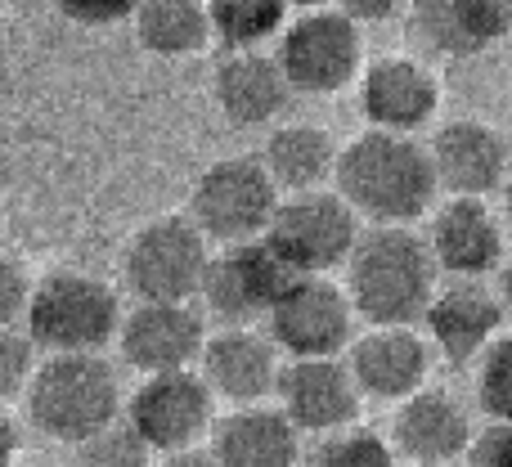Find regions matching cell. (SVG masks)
Returning <instances> with one entry per match:
<instances>
[{"label": "cell", "instance_id": "18", "mask_svg": "<svg viewBox=\"0 0 512 467\" xmlns=\"http://www.w3.org/2000/svg\"><path fill=\"white\" fill-rule=\"evenodd\" d=\"M216 108L225 113V122L234 126H274L292 104V81L283 72L279 54H225L221 68L212 77Z\"/></svg>", "mask_w": 512, "mask_h": 467}, {"label": "cell", "instance_id": "36", "mask_svg": "<svg viewBox=\"0 0 512 467\" xmlns=\"http://www.w3.org/2000/svg\"><path fill=\"white\" fill-rule=\"evenodd\" d=\"M346 14L360 23V18H387V14H396V5H342Z\"/></svg>", "mask_w": 512, "mask_h": 467}, {"label": "cell", "instance_id": "7", "mask_svg": "<svg viewBox=\"0 0 512 467\" xmlns=\"http://www.w3.org/2000/svg\"><path fill=\"white\" fill-rule=\"evenodd\" d=\"M265 243L297 279H324L328 270L351 261L360 243V216L346 207L342 194H328V189L288 194L265 230Z\"/></svg>", "mask_w": 512, "mask_h": 467}, {"label": "cell", "instance_id": "17", "mask_svg": "<svg viewBox=\"0 0 512 467\" xmlns=\"http://www.w3.org/2000/svg\"><path fill=\"white\" fill-rule=\"evenodd\" d=\"M504 324V301L477 279H454L450 288L436 292L427 310V337L450 364H472L499 342Z\"/></svg>", "mask_w": 512, "mask_h": 467}, {"label": "cell", "instance_id": "37", "mask_svg": "<svg viewBox=\"0 0 512 467\" xmlns=\"http://www.w3.org/2000/svg\"><path fill=\"white\" fill-rule=\"evenodd\" d=\"M499 301L512 310V256H508V265H504V274H499Z\"/></svg>", "mask_w": 512, "mask_h": 467}, {"label": "cell", "instance_id": "3", "mask_svg": "<svg viewBox=\"0 0 512 467\" xmlns=\"http://www.w3.org/2000/svg\"><path fill=\"white\" fill-rule=\"evenodd\" d=\"M27 418L50 441H95L122 418L117 369L104 355H50L27 387Z\"/></svg>", "mask_w": 512, "mask_h": 467}, {"label": "cell", "instance_id": "22", "mask_svg": "<svg viewBox=\"0 0 512 467\" xmlns=\"http://www.w3.org/2000/svg\"><path fill=\"white\" fill-rule=\"evenodd\" d=\"M512 32V0H423L414 5V36L432 54L472 59Z\"/></svg>", "mask_w": 512, "mask_h": 467}, {"label": "cell", "instance_id": "13", "mask_svg": "<svg viewBox=\"0 0 512 467\" xmlns=\"http://www.w3.org/2000/svg\"><path fill=\"white\" fill-rule=\"evenodd\" d=\"M279 409L301 436H333L360 418V387L342 360H292L279 378Z\"/></svg>", "mask_w": 512, "mask_h": 467}, {"label": "cell", "instance_id": "31", "mask_svg": "<svg viewBox=\"0 0 512 467\" xmlns=\"http://www.w3.org/2000/svg\"><path fill=\"white\" fill-rule=\"evenodd\" d=\"M36 283L27 279V270L9 256H0V328H14L18 319H27V301H32Z\"/></svg>", "mask_w": 512, "mask_h": 467}, {"label": "cell", "instance_id": "32", "mask_svg": "<svg viewBox=\"0 0 512 467\" xmlns=\"http://www.w3.org/2000/svg\"><path fill=\"white\" fill-rule=\"evenodd\" d=\"M468 467H512V423H490L472 441Z\"/></svg>", "mask_w": 512, "mask_h": 467}, {"label": "cell", "instance_id": "26", "mask_svg": "<svg viewBox=\"0 0 512 467\" xmlns=\"http://www.w3.org/2000/svg\"><path fill=\"white\" fill-rule=\"evenodd\" d=\"M207 9H212V36L230 54L261 50L274 32L283 36V27L292 23L288 5H279V0H216Z\"/></svg>", "mask_w": 512, "mask_h": 467}, {"label": "cell", "instance_id": "14", "mask_svg": "<svg viewBox=\"0 0 512 467\" xmlns=\"http://www.w3.org/2000/svg\"><path fill=\"white\" fill-rule=\"evenodd\" d=\"M360 108L373 131L409 135L436 117V108H441V81H436V72L427 63L409 59V54H387V59H373L364 68Z\"/></svg>", "mask_w": 512, "mask_h": 467}, {"label": "cell", "instance_id": "19", "mask_svg": "<svg viewBox=\"0 0 512 467\" xmlns=\"http://www.w3.org/2000/svg\"><path fill=\"white\" fill-rule=\"evenodd\" d=\"M351 378L360 387V396L373 400H400L418 396L427 382V342L414 328H369L364 337H355L351 346Z\"/></svg>", "mask_w": 512, "mask_h": 467}, {"label": "cell", "instance_id": "20", "mask_svg": "<svg viewBox=\"0 0 512 467\" xmlns=\"http://www.w3.org/2000/svg\"><path fill=\"white\" fill-rule=\"evenodd\" d=\"M436 265L454 279H481L504 261V225L481 198H450L441 212L432 216V234H427Z\"/></svg>", "mask_w": 512, "mask_h": 467}, {"label": "cell", "instance_id": "25", "mask_svg": "<svg viewBox=\"0 0 512 467\" xmlns=\"http://www.w3.org/2000/svg\"><path fill=\"white\" fill-rule=\"evenodd\" d=\"M131 23L140 45L158 59H185L212 41V9L198 0H144Z\"/></svg>", "mask_w": 512, "mask_h": 467}, {"label": "cell", "instance_id": "29", "mask_svg": "<svg viewBox=\"0 0 512 467\" xmlns=\"http://www.w3.org/2000/svg\"><path fill=\"white\" fill-rule=\"evenodd\" d=\"M149 445L131 432L126 423L108 427L104 436L77 445V467H149Z\"/></svg>", "mask_w": 512, "mask_h": 467}, {"label": "cell", "instance_id": "35", "mask_svg": "<svg viewBox=\"0 0 512 467\" xmlns=\"http://www.w3.org/2000/svg\"><path fill=\"white\" fill-rule=\"evenodd\" d=\"M158 467H221V459H216L212 450H203V445H198V450H185V454H171V459H162Z\"/></svg>", "mask_w": 512, "mask_h": 467}, {"label": "cell", "instance_id": "9", "mask_svg": "<svg viewBox=\"0 0 512 467\" xmlns=\"http://www.w3.org/2000/svg\"><path fill=\"white\" fill-rule=\"evenodd\" d=\"M126 427L162 459L198 450V441L216 427V396L203 382V373L194 369L158 373V378H144L131 391Z\"/></svg>", "mask_w": 512, "mask_h": 467}, {"label": "cell", "instance_id": "16", "mask_svg": "<svg viewBox=\"0 0 512 467\" xmlns=\"http://www.w3.org/2000/svg\"><path fill=\"white\" fill-rule=\"evenodd\" d=\"M432 167L450 198H486L508 185V144L486 122H445L432 140Z\"/></svg>", "mask_w": 512, "mask_h": 467}, {"label": "cell", "instance_id": "23", "mask_svg": "<svg viewBox=\"0 0 512 467\" xmlns=\"http://www.w3.org/2000/svg\"><path fill=\"white\" fill-rule=\"evenodd\" d=\"M207 450L221 467H297L301 432L279 405H248L216 418Z\"/></svg>", "mask_w": 512, "mask_h": 467}, {"label": "cell", "instance_id": "8", "mask_svg": "<svg viewBox=\"0 0 512 467\" xmlns=\"http://www.w3.org/2000/svg\"><path fill=\"white\" fill-rule=\"evenodd\" d=\"M279 63L297 95H337L364 77V36L346 9H306L279 36Z\"/></svg>", "mask_w": 512, "mask_h": 467}, {"label": "cell", "instance_id": "10", "mask_svg": "<svg viewBox=\"0 0 512 467\" xmlns=\"http://www.w3.org/2000/svg\"><path fill=\"white\" fill-rule=\"evenodd\" d=\"M265 324L270 342L292 360H337L355 346V306L333 279H292Z\"/></svg>", "mask_w": 512, "mask_h": 467}, {"label": "cell", "instance_id": "1", "mask_svg": "<svg viewBox=\"0 0 512 467\" xmlns=\"http://www.w3.org/2000/svg\"><path fill=\"white\" fill-rule=\"evenodd\" d=\"M333 180L346 207L373 221V230H409V221H418L441 189L432 149H423L414 135L391 131L355 135L337 158Z\"/></svg>", "mask_w": 512, "mask_h": 467}, {"label": "cell", "instance_id": "12", "mask_svg": "<svg viewBox=\"0 0 512 467\" xmlns=\"http://www.w3.org/2000/svg\"><path fill=\"white\" fill-rule=\"evenodd\" d=\"M117 346H122V360L131 364V369H140L144 378L185 373L194 360H203L207 328H203V315H198L194 306L140 301L135 310H126Z\"/></svg>", "mask_w": 512, "mask_h": 467}, {"label": "cell", "instance_id": "11", "mask_svg": "<svg viewBox=\"0 0 512 467\" xmlns=\"http://www.w3.org/2000/svg\"><path fill=\"white\" fill-rule=\"evenodd\" d=\"M297 274L274 256V247L265 238L239 247H221L212 256V270L203 283V306L221 319L225 328H248L252 319H270L274 301L288 292V283Z\"/></svg>", "mask_w": 512, "mask_h": 467}, {"label": "cell", "instance_id": "24", "mask_svg": "<svg viewBox=\"0 0 512 467\" xmlns=\"http://www.w3.org/2000/svg\"><path fill=\"white\" fill-rule=\"evenodd\" d=\"M337 158H342V149L333 144V135L324 126H306V122L274 126L261 149L270 180L279 189H288V194H315V189H324V180L337 176Z\"/></svg>", "mask_w": 512, "mask_h": 467}, {"label": "cell", "instance_id": "27", "mask_svg": "<svg viewBox=\"0 0 512 467\" xmlns=\"http://www.w3.org/2000/svg\"><path fill=\"white\" fill-rule=\"evenodd\" d=\"M396 445H387L369 427H346V432L319 436L306 454V467H400Z\"/></svg>", "mask_w": 512, "mask_h": 467}, {"label": "cell", "instance_id": "5", "mask_svg": "<svg viewBox=\"0 0 512 467\" xmlns=\"http://www.w3.org/2000/svg\"><path fill=\"white\" fill-rule=\"evenodd\" d=\"M207 270H212V243L189 216H153L131 234L122 252L126 288L140 301L189 306L203 297Z\"/></svg>", "mask_w": 512, "mask_h": 467}, {"label": "cell", "instance_id": "28", "mask_svg": "<svg viewBox=\"0 0 512 467\" xmlns=\"http://www.w3.org/2000/svg\"><path fill=\"white\" fill-rule=\"evenodd\" d=\"M477 400L495 423H512V337H499L477 369Z\"/></svg>", "mask_w": 512, "mask_h": 467}, {"label": "cell", "instance_id": "33", "mask_svg": "<svg viewBox=\"0 0 512 467\" xmlns=\"http://www.w3.org/2000/svg\"><path fill=\"white\" fill-rule=\"evenodd\" d=\"M68 18H81V23H117V18H135V5H63Z\"/></svg>", "mask_w": 512, "mask_h": 467}, {"label": "cell", "instance_id": "21", "mask_svg": "<svg viewBox=\"0 0 512 467\" xmlns=\"http://www.w3.org/2000/svg\"><path fill=\"white\" fill-rule=\"evenodd\" d=\"M396 454L414 459V467H450L459 454L472 450V423L468 409L450 391H418L400 405L396 427H391Z\"/></svg>", "mask_w": 512, "mask_h": 467}, {"label": "cell", "instance_id": "4", "mask_svg": "<svg viewBox=\"0 0 512 467\" xmlns=\"http://www.w3.org/2000/svg\"><path fill=\"white\" fill-rule=\"evenodd\" d=\"M122 301L113 283L86 270H54L36 279L27 301V337L50 355H99L122 333Z\"/></svg>", "mask_w": 512, "mask_h": 467}, {"label": "cell", "instance_id": "34", "mask_svg": "<svg viewBox=\"0 0 512 467\" xmlns=\"http://www.w3.org/2000/svg\"><path fill=\"white\" fill-rule=\"evenodd\" d=\"M14 454H18V423L0 405V467H14Z\"/></svg>", "mask_w": 512, "mask_h": 467}, {"label": "cell", "instance_id": "38", "mask_svg": "<svg viewBox=\"0 0 512 467\" xmlns=\"http://www.w3.org/2000/svg\"><path fill=\"white\" fill-rule=\"evenodd\" d=\"M504 216H508V225H512V176H508V185H504Z\"/></svg>", "mask_w": 512, "mask_h": 467}, {"label": "cell", "instance_id": "15", "mask_svg": "<svg viewBox=\"0 0 512 467\" xmlns=\"http://www.w3.org/2000/svg\"><path fill=\"white\" fill-rule=\"evenodd\" d=\"M283 364L279 346L270 342V333H252V328H221L207 337L203 346V382L212 387V396L230 400L234 409L265 405V396L279 391Z\"/></svg>", "mask_w": 512, "mask_h": 467}, {"label": "cell", "instance_id": "2", "mask_svg": "<svg viewBox=\"0 0 512 467\" xmlns=\"http://www.w3.org/2000/svg\"><path fill=\"white\" fill-rule=\"evenodd\" d=\"M436 265L414 230H364L346 261V297L369 328H409L436 301Z\"/></svg>", "mask_w": 512, "mask_h": 467}, {"label": "cell", "instance_id": "30", "mask_svg": "<svg viewBox=\"0 0 512 467\" xmlns=\"http://www.w3.org/2000/svg\"><path fill=\"white\" fill-rule=\"evenodd\" d=\"M36 342L18 328H0V400L23 396L36 378Z\"/></svg>", "mask_w": 512, "mask_h": 467}, {"label": "cell", "instance_id": "6", "mask_svg": "<svg viewBox=\"0 0 512 467\" xmlns=\"http://www.w3.org/2000/svg\"><path fill=\"white\" fill-rule=\"evenodd\" d=\"M279 203V185L270 180L265 162L243 153V158H221L194 180L185 216L207 234V243L239 247L265 238Z\"/></svg>", "mask_w": 512, "mask_h": 467}]
</instances>
